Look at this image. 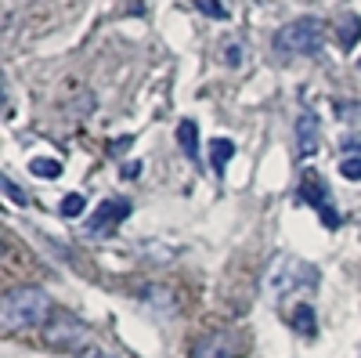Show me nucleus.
Listing matches in <instances>:
<instances>
[{
	"instance_id": "f257e3e1",
	"label": "nucleus",
	"mask_w": 361,
	"mask_h": 358,
	"mask_svg": "<svg viewBox=\"0 0 361 358\" xmlns=\"http://www.w3.org/2000/svg\"><path fill=\"white\" fill-rule=\"evenodd\" d=\"M51 318V297L40 286H15L8 290L4 304H0V322L4 330H33Z\"/></svg>"
},
{
	"instance_id": "f03ea898",
	"label": "nucleus",
	"mask_w": 361,
	"mask_h": 358,
	"mask_svg": "<svg viewBox=\"0 0 361 358\" xmlns=\"http://www.w3.org/2000/svg\"><path fill=\"white\" fill-rule=\"evenodd\" d=\"M279 54H314L322 47V22L318 18H296L289 25H282L275 40H271Z\"/></svg>"
},
{
	"instance_id": "7ed1b4c3",
	"label": "nucleus",
	"mask_w": 361,
	"mask_h": 358,
	"mask_svg": "<svg viewBox=\"0 0 361 358\" xmlns=\"http://www.w3.org/2000/svg\"><path fill=\"white\" fill-rule=\"evenodd\" d=\"M44 340L51 347H62V351H76L87 340V326L69 315V311H51V318L44 322Z\"/></svg>"
},
{
	"instance_id": "20e7f679",
	"label": "nucleus",
	"mask_w": 361,
	"mask_h": 358,
	"mask_svg": "<svg viewBox=\"0 0 361 358\" xmlns=\"http://www.w3.org/2000/svg\"><path fill=\"white\" fill-rule=\"evenodd\" d=\"M130 217V203L127 199H119V196H112V199H102L98 206H94V214L87 217V235L90 239H102V235H109L116 225H123Z\"/></svg>"
},
{
	"instance_id": "39448f33",
	"label": "nucleus",
	"mask_w": 361,
	"mask_h": 358,
	"mask_svg": "<svg viewBox=\"0 0 361 358\" xmlns=\"http://www.w3.org/2000/svg\"><path fill=\"white\" fill-rule=\"evenodd\" d=\"M300 196H304L314 210L322 214V221H325V228L329 232H336L340 228V214L333 210V203H329V192H325V185L318 181V177H304V185H300Z\"/></svg>"
},
{
	"instance_id": "423d86ee",
	"label": "nucleus",
	"mask_w": 361,
	"mask_h": 358,
	"mask_svg": "<svg viewBox=\"0 0 361 358\" xmlns=\"http://www.w3.org/2000/svg\"><path fill=\"white\" fill-rule=\"evenodd\" d=\"M293 131H296V156H304V160L314 156L318 145H322V124H318V116L314 112H300Z\"/></svg>"
},
{
	"instance_id": "0eeeda50",
	"label": "nucleus",
	"mask_w": 361,
	"mask_h": 358,
	"mask_svg": "<svg viewBox=\"0 0 361 358\" xmlns=\"http://www.w3.org/2000/svg\"><path fill=\"white\" fill-rule=\"evenodd\" d=\"M192 358H235V347H231V337L224 333H214V337H202L195 347H192Z\"/></svg>"
},
{
	"instance_id": "6e6552de",
	"label": "nucleus",
	"mask_w": 361,
	"mask_h": 358,
	"mask_svg": "<svg viewBox=\"0 0 361 358\" xmlns=\"http://www.w3.org/2000/svg\"><path fill=\"white\" fill-rule=\"evenodd\" d=\"M177 145L192 163L199 160V127H195V119H180L177 124Z\"/></svg>"
},
{
	"instance_id": "1a4fd4ad",
	"label": "nucleus",
	"mask_w": 361,
	"mask_h": 358,
	"mask_svg": "<svg viewBox=\"0 0 361 358\" xmlns=\"http://www.w3.org/2000/svg\"><path fill=\"white\" fill-rule=\"evenodd\" d=\"M289 326H293L296 333H304V337H314V333H318V315H314V308H311V304H296L293 315H289Z\"/></svg>"
},
{
	"instance_id": "9d476101",
	"label": "nucleus",
	"mask_w": 361,
	"mask_h": 358,
	"mask_svg": "<svg viewBox=\"0 0 361 358\" xmlns=\"http://www.w3.org/2000/svg\"><path fill=\"white\" fill-rule=\"evenodd\" d=\"M231 156H235V141H228V138H214V141H209V163H214L217 174H224Z\"/></svg>"
},
{
	"instance_id": "9b49d317",
	"label": "nucleus",
	"mask_w": 361,
	"mask_h": 358,
	"mask_svg": "<svg viewBox=\"0 0 361 358\" xmlns=\"http://www.w3.org/2000/svg\"><path fill=\"white\" fill-rule=\"evenodd\" d=\"M357 40H361V18L350 11V15L340 18V44H343V51H354Z\"/></svg>"
},
{
	"instance_id": "f8f14e48",
	"label": "nucleus",
	"mask_w": 361,
	"mask_h": 358,
	"mask_svg": "<svg viewBox=\"0 0 361 358\" xmlns=\"http://www.w3.org/2000/svg\"><path fill=\"white\" fill-rule=\"evenodd\" d=\"M29 170H33L37 177H44V181H54V177H62V160L37 156V160H29Z\"/></svg>"
},
{
	"instance_id": "ddd939ff",
	"label": "nucleus",
	"mask_w": 361,
	"mask_h": 358,
	"mask_svg": "<svg viewBox=\"0 0 361 358\" xmlns=\"http://www.w3.org/2000/svg\"><path fill=\"white\" fill-rule=\"evenodd\" d=\"M83 206H87V199H83L80 192H69V196L62 199V217H80Z\"/></svg>"
},
{
	"instance_id": "4468645a",
	"label": "nucleus",
	"mask_w": 361,
	"mask_h": 358,
	"mask_svg": "<svg viewBox=\"0 0 361 358\" xmlns=\"http://www.w3.org/2000/svg\"><path fill=\"white\" fill-rule=\"evenodd\" d=\"M340 174L347 177V181H361V156H343Z\"/></svg>"
},
{
	"instance_id": "2eb2a0df",
	"label": "nucleus",
	"mask_w": 361,
	"mask_h": 358,
	"mask_svg": "<svg viewBox=\"0 0 361 358\" xmlns=\"http://www.w3.org/2000/svg\"><path fill=\"white\" fill-rule=\"evenodd\" d=\"M0 185H4V192L11 196V203H18V206H25V203H29V199H25V192H22V189H18L15 181H11V177H8V174H4V177H0Z\"/></svg>"
},
{
	"instance_id": "dca6fc26",
	"label": "nucleus",
	"mask_w": 361,
	"mask_h": 358,
	"mask_svg": "<svg viewBox=\"0 0 361 358\" xmlns=\"http://www.w3.org/2000/svg\"><path fill=\"white\" fill-rule=\"evenodd\" d=\"M340 145H343V156H361V131L357 134H343Z\"/></svg>"
},
{
	"instance_id": "f3484780",
	"label": "nucleus",
	"mask_w": 361,
	"mask_h": 358,
	"mask_svg": "<svg viewBox=\"0 0 361 358\" xmlns=\"http://www.w3.org/2000/svg\"><path fill=\"white\" fill-rule=\"evenodd\" d=\"M195 8H199L202 15H209V18H228V11H224L221 4H214V0H195Z\"/></svg>"
},
{
	"instance_id": "a211bd4d",
	"label": "nucleus",
	"mask_w": 361,
	"mask_h": 358,
	"mask_svg": "<svg viewBox=\"0 0 361 358\" xmlns=\"http://www.w3.org/2000/svg\"><path fill=\"white\" fill-rule=\"evenodd\" d=\"M224 62H228L231 69H238V66H243V47H238V44H228V47H224Z\"/></svg>"
},
{
	"instance_id": "6ab92c4d",
	"label": "nucleus",
	"mask_w": 361,
	"mask_h": 358,
	"mask_svg": "<svg viewBox=\"0 0 361 358\" xmlns=\"http://www.w3.org/2000/svg\"><path fill=\"white\" fill-rule=\"evenodd\" d=\"M80 358H116V354H109L102 347H87V351H80Z\"/></svg>"
},
{
	"instance_id": "aec40b11",
	"label": "nucleus",
	"mask_w": 361,
	"mask_h": 358,
	"mask_svg": "<svg viewBox=\"0 0 361 358\" xmlns=\"http://www.w3.org/2000/svg\"><path fill=\"white\" fill-rule=\"evenodd\" d=\"M137 170H141L137 163H127V167H123V174H127V177H137Z\"/></svg>"
},
{
	"instance_id": "412c9836",
	"label": "nucleus",
	"mask_w": 361,
	"mask_h": 358,
	"mask_svg": "<svg viewBox=\"0 0 361 358\" xmlns=\"http://www.w3.org/2000/svg\"><path fill=\"white\" fill-rule=\"evenodd\" d=\"M357 66H361V62H357Z\"/></svg>"
}]
</instances>
